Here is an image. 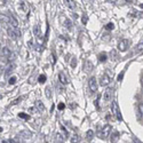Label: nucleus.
I'll return each mask as SVG.
<instances>
[{
    "label": "nucleus",
    "instance_id": "f257e3e1",
    "mask_svg": "<svg viewBox=\"0 0 143 143\" xmlns=\"http://www.w3.org/2000/svg\"><path fill=\"white\" fill-rule=\"evenodd\" d=\"M7 33H8V36H9L10 38H12L13 40H15V39H17L18 37L21 36V32L17 30V27H9V29L7 30Z\"/></svg>",
    "mask_w": 143,
    "mask_h": 143
},
{
    "label": "nucleus",
    "instance_id": "f03ea898",
    "mask_svg": "<svg viewBox=\"0 0 143 143\" xmlns=\"http://www.w3.org/2000/svg\"><path fill=\"white\" fill-rule=\"evenodd\" d=\"M111 110H112V113L116 116V118L118 120H123V117H121V113L120 111H119V106H118V103L116 101L112 103V106H111Z\"/></svg>",
    "mask_w": 143,
    "mask_h": 143
},
{
    "label": "nucleus",
    "instance_id": "7ed1b4c3",
    "mask_svg": "<svg viewBox=\"0 0 143 143\" xmlns=\"http://www.w3.org/2000/svg\"><path fill=\"white\" fill-rule=\"evenodd\" d=\"M88 86H89L91 92H93V93H95V92L97 91V81H96V78H95V77H92V78L89 79Z\"/></svg>",
    "mask_w": 143,
    "mask_h": 143
},
{
    "label": "nucleus",
    "instance_id": "20e7f679",
    "mask_svg": "<svg viewBox=\"0 0 143 143\" xmlns=\"http://www.w3.org/2000/svg\"><path fill=\"white\" fill-rule=\"evenodd\" d=\"M111 131H112L111 126L110 125H105V126H104V128H103V131H102V134H100L99 137L100 138H106L109 135H110Z\"/></svg>",
    "mask_w": 143,
    "mask_h": 143
},
{
    "label": "nucleus",
    "instance_id": "39448f33",
    "mask_svg": "<svg viewBox=\"0 0 143 143\" xmlns=\"http://www.w3.org/2000/svg\"><path fill=\"white\" fill-rule=\"evenodd\" d=\"M127 47H128V40H126V39L119 40V42H118V49L120 50V52H125V50L127 49Z\"/></svg>",
    "mask_w": 143,
    "mask_h": 143
},
{
    "label": "nucleus",
    "instance_id": "423d86ee",
    "mask_svg": "<svg viewBox=\"0 0 143 143\" xmlns=\"http://www.w3.org/2000/svg\"><path fill=\"white\" fill-rule=\"evenodd\" d=\"M111 81V78L109 77V74L104 73L103 76L101 77V79H100V84H101V86H108L109 84H110Z\"/></svg>",
    "mask_w": 143,
    "mask_h": 143
},
{
    "label": "nucleus",
    "instance_id": "0eeeda50",
    "mask_svg": "<svg viewBox=\"0 0 143 143\" xmlns=\"http://www.w3.org/2000/svg\"><path fill=\"white\" fill-rule=\"evenodd\" d=\"M1 56H6V57H8L9 59V61H12L13 60V54H12V52H10V49L9 48H7V47H4L3 49H1Z\"/></svg>",
    "mask_w": 143,
    "mask_h": 143
},
{
    "label": "nucleus",
    "instance_id": "6e6552de",
    "mask_svg": "<svg viewBox=\"0 0 143 143\" xmlns=\"http://www.w3.org/2000/svg\"><path fill=\"white\" fill-rule=\"evenodd\" d=\"M111 95H112V89H111V88H108L105 92H104L103 100H104V102H105V103H108V102L111 100Z\"/></svg>",
    "mask_w": 143,
    "mask_h": 143
},
{
    "label": "nucleus",
    "instance_id": "1a4fd4ad",
    "mask_svg": "<svg viewBox=\"0 0 143 143\" xmlns=\"http://www.w3.org/2000/svg\"><path fill=\"white\" fill-rule=\"evenodd\" d=\"M33 33L37 38L41 37V29H40V25L39 24H36L35 27H33Z\"/></svg>",
    "mask_w": 143,
    "mask_h": 143
},
{
    "label": "nucleus",
    "instance_id": "9d476101",
    "mask_svg": "<svg viewBox=\"0 0 143 143\" xmlns=\"http://www.w3.org/2000/svg\"><path fill=\"white\" fill-rule=\"evenodd\" d=\"M9 23L12 24V26L14 27H18V21L15 18L14 15H9Z\"/></svg>",
    "mask_w": 143,
    "mask_h": 143
},
{
    "label": "nucleus",
    "instance_id": "9b49d317",
    "mask_svg": "<svg viewBox=\"0 0 143 143\" xmlns=\"http://www.w3.org/2000/svg\"><path fill=\"white\" fill-rule=\"evenodd\" d=\"M59 80L61 81V84H63V85L68 84V79H67V77H65V74L63 73V72H60L59 73Z\"/></svg>",
    "mask_w": 143,
    "mask_h": 143
},
{
    "label": "nucleus",
    "instance_id": "f8f14e48",
    "mask_svg": "<svg viewBox=\"0 0 143 143\" xmlns=\"http://www.w3.org/2000/svg\"><path fill=\"white\" fill-rule=\"evenodd\" d=\"M35 106H36V109L39 110V111H44L45 110V106H44V104H42L41 101H37V102H36Z\"/></svg>",
    "mask_w": 143,
    "mask_h": 143
},
{
    "label": "nucleus",
    "instance_id": "ddd939ff",
    "mask_svg": "<svg viewBox=\"0 0 143 143\" xmlns=\"http://www.w3.org/2000/svg\"><path fill=\"white\" fill-rule=\"evenodd\" d=\"M14 70H15V64L9 65V67L7 68V70H6V71H5V76H6V77H8L10 73H12L13 71H14Z\"/></svg>",
    "mask_w": 143,
    "mask_h": 143
},
{
    "label": "nucleus",
    "instance_id": "4468645a",
    "mask_svg": "<svg viewBox=\"0 0 143 143\" xmlns=\"http://www.w3.org/2000/svg\"><path fill=\"white\" fill-rule=\"evenodd\" d=\"M65 1H67V5L69 6V8H71L72 10H73V9H76L77 5H76V3H74L73 0H65Z\"/></svg>",
    "mask_w": 143,
    "mask_h": 143
},
{
    "label": "nucleus",
    "instance_id": "2eb2a0df",
    "mask_svg": "<svg viewBox=\"0 0 143 143\" xmlns=\"http://www.w3.org/2000/svg\"><path fill=\"white\" fill-rule=\"evenodd\" d=\"M119 138V133L118 132H113L112 133V136H111V142H117Z\"/></svg>",
    "mask_w": 143,
    "mask_h": 143
},
{
    "label": "nucleus",
    "instance_id": "dca6fc26",
    "mask_svg": "<svg viewBox=\"0 0 143 143\" xmlns=\"http://www.w3.org/2000/svg\"><path fill=\"white\" fill-rule=\"evenodd\" d=\"M106 59H108V56H106L105 53H101V54L99 55V61L100 62H105Z\"/></svg>",
    "mask_w": 143,
    "mask_h": 143
},
{
    "label": "nucleus",
    "instance_id": "f3484780",
    "mask_svg": "<svg viewBox=\"0 0 143 143\" xmlns=\"http://www.w3.org/2000/svg\"><path fill=\"white\" fill-rule=\"evenodd\" d=\"M143 50V39L142 40H140V42L137 44V46H136V52H142Z\"/></svg>",
    "mask_w": 143,
    "mask_h": 143
},
{
    "label": "nucleus",
    "instance_id": "a211bd4d",
    "mask_svg": "<svg viewBox=\"0 0 143 143\" xmlns=\"http://www.w3.org/2000/svg\"><path fill=\"white\" fill-rule=\"evenodd\" d=\"M63 24H64V26H67L68 29H71V27H72V22L69 20V18H67V20H64V22H63Z\"/></svg>",
    "mask_w": 143,
    "mask_h": 143
},
{
    "label": "nucleus",
    "instance_id": "6ab92c4d",
    "mask_svg": "<svg viewBox=\"0 0 143 143\" xmlns=\"http://www.w3.org/2000/svg\"><path fill=\"white\" fill-rule=\"evenodd\" d=\"M138 113H140V119L143 117V103H140L138 104Z\"/></svg>",
    "mask_w": 143,
    "mask_h": 143
},
{
    "label": "nucleus",
    "instance_id": "aec40b11",
    "mask_svg": "<svg viewBox=\"0 0 143 143\" xmlns=\"http://www.w3.org/2000/svg\"><path fill=\"white\" fill-rule=\"evenodd\" d=\"M18 117L22 119H25V120H27V119H30V116L26 113H24V112H21V113H18Z\"/></svg>",
    "mask_w": 143,
    "mask_h": 143
},
{
    "label": "nucleus",
    "instance_id": "412c9836",
    "mask_svg": "<svg viewBox=\"0 0 143 143\" xmlns=\"http://www.w3.org/2000/svg\"><path fill=\"white\" fill-rule=\"evenodd\" d=\"M38 80H39V82H41V84H44L45 81H46V76L45 74H40L39 78H38Z\"/></svg>",
    "mask_w": 143,
    "mask_h": 143
},
{
    "label": "nucleus",
    "instance_id": "4be33fe9",
    "mask_svg": "<svg viewBox=\"0 0 143 143\" xmlns=\"http://www.w3.org/2000/svg\"><path fill=\"white\" fill-rule=\"evenodd\" d=\"M46 96H47V99H50V97H52V91H50V88H48V87H47L46 88Z\"/></svg>",
    "mask_w": 143,
    "mask_h": 143
},
{
    "label": "nucleus",
    "instance_id": "5701e85b",
    "mask_svg": "<svg viewBox=\"0 0 143 143\" xmlns=\"http://www.w3.org/2000/svg\"><path fill=\"white\" fill-rule=\"evenodd\" d=\"M93 135H94V132L92 131V129H89V131H87V133H86L87 138H92V137H93Z\"/></svg>",
    "mask_w": 143,
    "mask_h": 143
},
{
    "label": "nucleus",
    "instance_id": "b1692460",
    "mask_svg": "<svg viewBox=\"0 0 143 143\" xmlns=\"http://www.w3.org/2000/svg\"><path fill=\"white\" fill-rule=\"evenodd\" d=\"M55 138H56V140H57V142H63V137H62V136L60 135L59 133H57L56 135H55Z\"/></svg>",
    "mask_w": 143,
    "mask_h": 143
},
{
    "label": "nucleus",
    "instance_id": "393cba45",
    "mask_svg": "<svg viewBox=\"0 0 143 143\" xmlns=\"http://www.w3.org/2000/svg\"><path fill=\"white\" fill-rule=\"evenodd\" d=\"M71 142H79V136L78 135H73L72 136V138H71Z\"/></svg>",
    "mask_w": 143,
    "mask_h": 143
},
{
    "label": "nucleus",
    "instance_id": "a878e982",
    "mask_svg": "<svg viewBox=\"0 0 143 143\" xmlns=\"http://www.w3.org/2000/svg\"><path fill=\"white\" fill-rule=\"evenodd\" d=\"M1 21H4V22H9V17H7L6 15H1Z\"/></svg>",
    "mask_w": 143,
    "mask_h": 143
},
{
    "label": "nucleus",
    "instance_id": "bb28decb",
    "mask_svg": "<svg viewBox=\"0 0 143 143\" xmlns=\"http://www.w3.org/2000/svg\"><path fill=\"white\" fill-rule=\"evenodd\" d=\"M15 82H16V77H12V78L9 79V84L10 85H14Z\"/></svg>",
    "mask_w": 143,
    "mask_h": 143
},
{
    "label": "nucleus",
    "instance_id": "cd10ccee",
    "mask_svg": "<svg viewBox=\"0 0 143 143\" xmlns=\"http://www.w3.org/2000/svg\"><path fill=\"white\" fill-rule=\"evenodd\" d=\"M21 5H22V7H23V10H24V12H27V6H26V4H25L24 1H22V3H21Z\"/></svg>",
    "mask_w": 143,
    "mask_h": 143
},
{
    "label": "nucleus",
    "instance_id": "c85d7f7f",
    "mask_svg": "<svg viewBox=\"0 0 143 143\" xmlns=\"http://www.w3.org/2000/svg\"><path fill=\"white\" fill-rule=\"evenodd\" d=\"M87 21H88V17H87L86 15L82 16V24H87Z\"/></svg>",
    "mask_w": 143,
    "mask_h": 143
},
{
    "label": "nucleus",
    "instance_id": "c756f323",
    "mask_svg": "<svg viewBox=\"0 0 143 143\" xmlns=\"http://www.w3.org/2000/svg\"><path fill=\"white\" fill-rule=\"evenodd\" d=\"M101 99V95H99V96L96 97V100H95V105H96V108L99 109V100Z\"/></svg>",
    "mask_w": 143,
    "mask_h": 143
},
{
    "label": "nucleus",
    "instance_id": "7c9ffc66",
    "mask_svg": "<svg viewBox=\"0 0 143 143\" xmlns=\"http://www.w3.org/2000/svg\"><path fill=\"white\" fill-rule=\"evenodd\" d=\"M105 27H106L108 30H112V29H113V24H112V23H109V24L106 25Z\"/></svg>",
    "mask_w": 143,
    "mask_h": 143
},
{
    "label": "nucleus",
    "instance_id": "2f4dec72",
    "mask_svg": "<svg viewBox=\"0 0 143 143\" xmlns=\"http://www.w3.org/2000/svg\"><path fill=\"white\" fill-rule=\"evenodd\" d=\"M123 78H124V72H121V73H119V76H118V80L120 81V80H123Z\"/></svg>",
    "mask_w": 143,
    "mask_h": 143
},
{
    "label": "nucleus",
    "instance_id": "473e14b6",
    "mask_svg": "<svg viewBox=\"0 0 143 143\" xmlns=\"http://www.w3.org/2000/svg\"><path fill=\"white\" fill-rule=\"evenodd\" d=\"M61 128H62V131L64 132L65 136H68V135H69V133H68V131H67V129H65V128H64V127H63V126H61Z\"/></svg>",
    "mask_w": 143,
    "mask_h": 143
},
{
    "label": "nucleus",
    "instance_id": "72a5a7b5",
    "mask_svg": "<svg viewBox=\"0 0 143 143\" xmlns=\"http://www.w3.org/2000/svg\"><path fill=\"white\" fill-rule=\"evenodd\" d=\"M77 64V61H76V59H72V63H71V67L72 68H74V65Z\"/></svg>",
    "mask_w": 143,
    "mask_h": 143
},
{
    "label": "nucleus",
    "instance_id": "f704fd0d",
    "mask_svg": "<svg viewBox=\"0 0 143 143\" xmlns=\"http://www.w3.org/2000/svg\"><path fill=\"white\" fill-rule=\"evenodd\" d=\"M64 104H63V103H60L59 104V109H60V110H63V109H64Z\"/></svg>",
    "mask_w": 143,
    "mask_h": 143
},
{
    "label": "nucleus",
    "instance_id": "c9c22d12",
    "mask_svg": "<svg viewBox=\"0 0 143 143\" xmlns=\"http://www.w3.org/2000/svg\"><path fill=\"white\" fill-rule=\"evenodd\" d=\"M20 101H21V97H20V99H17V100H15L14 102H12V105H15V104H16V103H18V102H20Z\"/></svg>",
    "mask_w": 143,
    "mask_h": 143
},
{
    "label": "nucleus",
    "instance_id": "e433bc0d",
    "mask_svg": "<svg viewBox=\"0 0 143 143\" xmlns=\"http://www.w3.org/2000/svg\"><path fill=\"white\" fill-rule=\"evenodd\" d=\"M142 84H143V78H142Z\"/></svg>",
    "mask_w": 143,
    "mask_h": 143
},
{
    "label": "nucleus",
    "instance_id": "4c0bfd02",
    "mask_svg": "<svg viewBox=\"0 0 143 143\" xmlns=\"http://www.w3.org/2000/svg\"><path fill=\"white\" fill-rule=\"evenodd\" d=\"M3 1H4V3H5V1H6V0H3Z\"/></svg>",
    "mask_w": 143,
    "mask_h": 143
},
{
    "label": "nucleus",
    "instance_id": "58836bf2",
    "mask_svg": "<svg viewBox=\"0 0 143 143\" xmlns=\"http://www.w3.org/2000/svg\"><path fill=\"white\" fill-rule=\"evenodd\" d=\"M141 7H143V5H141Z\"/></svg>",
    "mask_w": 143,
    "mask_h": 143
}]
</instances>
